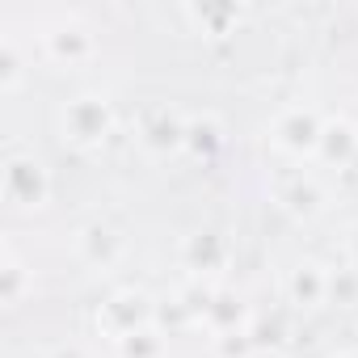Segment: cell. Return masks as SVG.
<instances>
[{"label":"cell","instance_id":"13","mask_svg":"<svg viewBox=\"0 0 358 358\" xmlns=\"http://www.w3.org/2000/svg\"><path fill=\"white\" fill-rule=\"evenodd\" d=\"M203 320H207V329H211L215 337H224V333H241V329H249V308H245L241 295H232V291H215L211 303H207V312H203Z\"/></svg>","mask_w":358,"mask_h":358},{"label":"cell","instance_id":"6","mask_svg":"<svg viewBox=\"0 0 358 358\" xmlns=\"http://www.w3.org/2000/svg\"><path fill=\"white\" fill-rule=\"evenodd\" d=\"M274 203L287 215H295V220H316V215H324L329 194H324L320 177L312 169H291V173H282L274 182Z\"/></svg>","mask_w":358,"mask_h":358},{"label":"cell","instance_id":"4","mask_svg":"<svg viewBox=\"0 0 358 358\" xmlns=\"http://www.w3.org/2000/svg\"><path fill=\"white\" fill-rule=\"evenodd\" d=\"M324 122H329V118H320V110H312V106H287V110L270 122V143H274L282 156H291V160H316Z\"/></svg>","mask_w":358,"mask_h":358},{"label":"cell","instance_id":"11","mask_svg":"<svg viewBox=\"0 0 358 358\" xmlns=\"http://www.w3.org/2000/svg\"><path fill=\"white\" fill-rule=\"evenodd\" d=\"M354 160H358V127L350 118H329L324 135H320V148H316V164L345 169Z\"/></svg>","mask_w":358,"mask_h":358},{"label":"cell","instance_id":"9","mask_svg":"<svg viewBox=\"0 0 358 358\" xmlns=\"http://www.w3.org/2000/svg\"><path fill=\"white\" fill-rule=\"evenodd\" d=\"M287 299L303 312H316L329 303V266H320L316 257H303L287 270Z\"/></svg>","mask_w":358,"mask_h":358},{"label":"cell","instance_id":"19","mask_svg":"<svg viewBox=\"0 0 358 358\" xmlns=\"http://www.w3.org/2000/svg\"><path fill=\"white\" fill-rule=\"evenodd\" d=\"M249 358H282V354H274V350H270V345H266V350H262V345H257V350H253V354H249Z\"/></svg>","mask_w":358,"mask_h":358},{"label":"cell","instance_id":"2","mask_svg":"<svg viewBox=\"0 0 358 358\" xmlns=\"http://www.w3.org/2000/svg\"><path fill=\"white\" fill-rule=\"evenodd\" d=\"M0 190H5V203L17 211H43L51 203V173L38 156L9 152L5 169H0Z\"/></svg>","mask_w":358,"mask_h":358},{"label":"cell","instance_id":"10","mask_svg":"<svg viewBox=\"0 0 358 358\" xmlns=\"http://www.w3.org/2000/svg\"><path fill=\"white\" fill-rule=\"evenodd\" d=\"M43 51H47V59L59 64V68H80V64L93 59L97 43H93V34H89L85 26L68 22V26H55V30L43 34Z\"/></svg>","mask_w":358,"mask_h":358},{"label":"cell","instance_id":"17","mask_svg":"<svg viewBox=\"0 0 358 358\" xmlns=\"http://www.w3.org/2000/svg\"><path fill=\"white\" fill-rule=\"evenodd\" d=\"M118 358H164V333L156 324L131 333L127 341H118Z\"/></svg>","mask_w":358,"mask_h":358},{"label":"cell","instance_id":"21","mask_svg":"<svg viewBox=\"0 0 358 358\" xmlns=\"http://www.w3.org/2000/svg\"><path fill=\"white\" fill-rule=\"evenodd\" d=\"M329 358H358V354H329Z\"/></svg>","mask_w":358,"mask_h":358},{"label":"cell","instance_id":"8","mask_svg":"<svg viewBox=\"0 0 358 358\" xmlns=\"http://www.w3.org/2000/svg\"><path fill=\"white\" fill-rule=\"evenodd\" d=\"M228 257H232V245H228V236L215 232V228H199V232H190V236L182 241V266H186L194 278L220 274V270L228 266Z\"/></svg>","mask_w":358,"mask_h":358},{"label":"cell","instance_id":"5","mask_svg":"<svg viewBox=\"0 0 358 358\" xmlns=\"http://www.w3.org/2000/svg\"><path fill=\"white\" fill-rule=\"evenodd\" d=\"M72 249H76V257H80L89 270H97V274H110V270H118V266L127 262V236H122L114 224H106V220H93V224L76 228Z\"/></svg>","mask_w":358,"mask_h":358},{"label":"cell","instance_id":"7","mask_svg":"<svg viewBox=\"0 0 358 358\" xmlns=\"http://www.w3.org/2000/svg\"><path fill=\"white\" fill-rule=\"evenodd\" d=\"M186 122L190 118H182L173 106H156V110H148L143 114V122H139V148L148 152V156H173V152H186Z\"/></svg>","mask_w":358,"mask_h":358},{"label":"cell","instance_id":"3","mask_svg":"<svg viewBox=\"0 0 358 358\" xmlns=\"http://www.w3.org/2000/svg\"><path fill=\"white\" fill-rule=\"evenodd\" d=\"M156 324V299L148 295V291H139V287H122V291H114L101 308H97V329L118 345V341H127L131 333H139V329H152Z\"/></svg>","mask_w":358,"mask_h":358},{"label":"cell","instance_id":"1","mask_svg":"<svg viewBox=\"0 0 358 358\" xmlns=\"http://www.w3.org/2000/svg\"><path fill=\"white\" fill-rule=\"evenodd\" d=\"M114 131V101L106 93H76L59 106V139L80 148V152H93L110 139Z\"/></svg>","mask_w":358,"mask_h":358},{"label":"cell","instance_id":"18","mask_svg":"<svg viewBox=\"0 0 358 358\" xmlns=\"http://www.w3.org/2000/svg\"><path fill=\"white\" fill-rule=\"evenodd\" d=\"M329 303H358V270L341 266V270H329Z\"/></svg>","mask_w":358,"mask_h":358},{"label":"cell","instance_id":"14","mask_svg":"<svg viewBox=\"0 0 358 358\" xmlns=\"http://www.w3.org/2000/svg\"><path fill=\"white\" fill-rule=\"evenodd\" d=\"M224 148V122L215 114H194L186 122V152L194 160H211Z\"/></svg>","mask_w":358,"mask_h":358},{"label":"cell","instance_id":"12","mask_svg":"<svg viewBox=\"0 0 358 358\" xmlns=\"http://www.w3.org/2000/svg\"><path fill=\"white\" fill-rule=\"evenodd\" d=\"M182 17L203 38H224V34H236V26L249 17V9L245 5H186Z\"/></svg>","mask_w":358,"mask_h":358},{"label":"cell","instance_id":"16","mask_svg":"<svg viewBox=\"0 0 358 358\" xmlns=\"http://www.w3.org/2000/svg\"><path fill=\"white\" fill-rule=\"evenodd\" d=\"M26 80V55L13 38L0 43V93H17Z\"/></svg>","mask_w":358,"mask_h":358},{"label":"cell","instance_id":"15","mask_svg":"<svg viewBox=\"0 0 358 358\" xmlns=\"http://www.w3.org/2000/svg\"><path fill=\"white\" fill-rule=\"evenodd\" d=\"M30 287H34V278H30L26 262H22V257L13 253V245H9V249H5V262H0V299H5V308H17Z\"/></svg>","mask_w":358,"mask_h":358},{"label":"cell","instance_id":"20","mask_svg":"<svg viewBox=\"0 0 358 358\" xmlns=\"http://www.w3.org/2000/svg\"><path fill=\"white\" fill-rule=\"evenodd\" d=\"M55 358H80V350H59Z\"/></svg>","mask_w":358,"mask_h":358}]
</instances>
